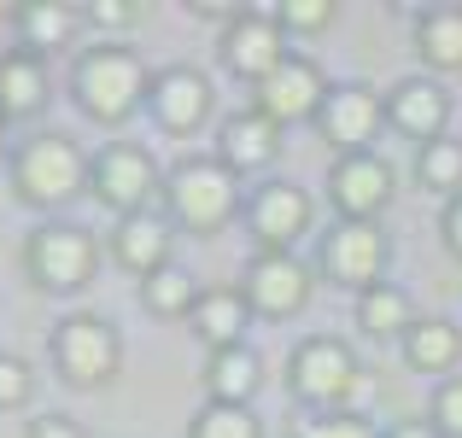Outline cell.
<instances>
[{"label":"cell","instance_id":"obj_14","mask_svg":"<svg viewBox=\"0 0 462 438\" xmlns=\"http://www.w3.org/2000/svg\"><path fill=\"white\" fill-rule=\"evenodd\" d=\"M217 112V88L199 65H158L147 88V117L164 135H199Z\"/></svg>","mask_w":462,"mask_h":438},{"label":"cell","instance_id":"obj_18","mask_svg":"<svg viewBox=\"0 0 462 438\" xmlns=\"http://www.w3.org/2000/svg\"><path fill=\"white\" fill-rule=\"evenodd\" d=\"M176 251V223H170L164 211H141V216H124V223L112 228V263L124 275H135V281H147V275H158Z\"/></svg>","mask_w":462,"mask_h":438},{"label":"cell","instance_id":"obj_5","mask_svg":"<svg viewBox=\"0 0 462 438\" xmlns=\"http://www.w3.org/2000/svg\"><path fill=\"white\" fill-rule=\"evenodd\" d=\"M47 362L70 392H106L117 380V369H124V327L100 310H77L53 327Z\"/></svg>","mask_w":462,"mask_h":438},{"label":"cell","instance_id":"obj_32","mask_svg":"<svg viewBox=\"0 0 462 438\" xmlns=\"http://www.w3.org/2000/svg\"><path fill=\"white\" fill-rule=\"evenodd\" d=\"M428 421L439 427L445 438H462V374H445L428 397Z\"/></svg>","mask_w":462,"mask_h":438},{"label":"cell","instance_id":"obj_29","mask_svg":"<svg viewBox=\"0 0 462 438\" xmlns=\"http://www.w3.org/2000/svg\"><path fill=\"white\" fill-rule=\"evenodd\" d=\"M275 18H282L287 41H293V35H322L328 23L339 18V6H334V0H282V6H275Z\"/></svg>","mask_w":462,"mask_h":438},{"label":"cell","instance_id":"obj_1","mask_svg":"<svg viewBox=\"0 0 462 438\" xmlns=\"http://www.w3.org/2000/svg\"><path fill=\"white\" fill-rule=\"evenodd\" d=\"M147 88H152V65L129 41L106 35V41L82 47L70 59V105L100 129H117L135 112H147Z\"/></svg>","mask_w":462,"mask_h":438},{"label":"cell","instance_id":"obj_31","mask_svg":"<svg viewBox=\"0 0 462 438\" xmlns=\"http://www.w3.org/2000/svg\"><path fill=\"white\" fill-rule=\"evenodd\" d=\"M35 397V362H23L18 351H0V409H23Z\"/></svg>","mask_w":462,"mask_h":438},{"label":"cell","instance_id":"obj_21","mask_svg":"<svg viewBox=\"0 0 462 438\" xmlns=\"http://www.w3.org/2000/svg\"><path fill=\"white\" fill-rule=\"evenodd\" d=\"M47 59L30 47H0V117L18 123V117H42L47 112Z\"/></svg>","mask_w":462,"mask_h":438},{"label":"cell","instance_id":"obj_23","mask_svg":"<svg viewBox=\"0 0 462 438\" xmlns=\"http://www.w3.org/2000/svg\"><path fill=\"white\" fill-rule=\"evenodd\" d=\"M398 351H404V362L416 374H451L462 362V327L451 315H416V327H410L404 339H398Z\"/></svg>","mask_w":462,"mask_h":438},{"label":"cell","instance_id":"obj_34","mask_svg":"<svg viewBox=\"0 0 462 438\" xmlns=\"http://www.w3.org/2000/svg\"><path fill=\"white\" fill-rule=\"evenodd\" d=\"M23 438H88V433H82V427H77L70 415H59V409H47V415H35L30 427H23Z\"/></svg>","mask_w":462,"mask_h":438},{"label":"cell","instance_id":"obj_4","mask_svg":"<svg viewBox=\"0 0 462 438\" xmlns=\"http://www.w3.org/2000/svg\"><path fill=\"white\" fill-rule=\"evenodd\" d=\"M6 176H12V193L30 211H65L77 193H88V158H82V146L70 135L42 129V135L18 141Z\"/></svg>","mask_w":462,"mask_h":438},{"label":"cell","instance_id":"obj_16","mask_svg":"<svg viewBox=\"0 0 462 438\" xmlns=\"http://www.w3.org/2000/svg\"><path fill=\"white\" fill-rule=\"evenodd\" d=\"M386 129L416 146L451 135V94L439 77H398L386 88Z\"/></svg>","mask_w":462,"mask_h":438},{"label":"cell","instance_id":"obj_11","mask_svg":"<svg viewBox=\"0 0 462 438\" xmlns=\"http://www.w3.org/2000/svg\"><path fill=\"white\" fill-rule=\"evenodd\" d=\"M240 223H246V234L258 240V251H293L316 223V199H310V187H299V181L270 176V181H258V187L246 193Z\"/></svg>","mask_w":462,"mask_h":438},{"label":"cell","instance_id":"obj_28","mask_svg":"<svg viewBox=\"0 0 462 438\" xmlns=\"http://www.w3.org/2000/svg\"><path fill=\"white\" fill-rule=\"evenodd\" d=\"M188 438H263V421L246 404H211L205 397L188 421Z\"/></svg>","mask_w":462,"mask_h":438},{"label":"cell","instance_id":"obj_3","mask_svg":"<svg viewBox=\"0 0 462 438\" xmlns=\"http://www.w3.org/2000/svg\"><path fill=\"white\" fill-rule=\"evenodd\" d=\"M240 211H246V199H240V176L217 152L176 158V164L164 169V216L176 223V234L211 240V234H223Z\"/></svg>","mask_w":462,"mask_h":438},{"label":"cell","instance_id":"obj_8","mask_svg":"<svg viewBox=\"0 0 462 438\" xmlns=\"http://www.w3.org/2000/svg\"><path fill=\"white\" fill-rule=\"evenodd\" d=\"M393 269V234L381 223H328L322 240H316V275L334 287H351V292H369L386 281Z\"/></svg>","mask_w":462,"mask_h":438},{"label":"cell","instance_id":"obj_30","mask_svg":"<svg viewBox=\"0 0 462 438\" xmlns=\"http://www.w3.org/2000/svg\"><path fill=\"white\" fill-rule=\"evenodd\" d=\"M293 438H381L374 433V421L369 415H305V421H293Z\"/></svg>","mask_w":462,"mask_h":438},{"label":"cell","instance_id":"obj_36","mask_svg":"<svg viewBox=\"0 0 462 438\" xmlns=\"http://www.w3.org/2000/svg\"><path fill=\"white\" fill-rule=\"evenodd\" d=\"M381 438H445L439 427H433V421L428 415H421V421H398V427H386Z\"/></svg>","mask_w":462,"mask_h":438},{"label":"cell","instance_id":"obj_15","mask_svg":"<svg viewBox=\"0 0 462 438\" xmlns=\"http://www.w3.org/2000/svg\"><path fill=\"white\" fill-rule=\"evenodd\" d=\"M328 70L316 65L310 53H287L282 65L270 70V77L252 88V105H258L263 117H275V123H316V112H322V100H328Z\"/></svg>","mask_w":462,"mask_h":438},{"label":"cell","instance_id":"obj_35","mask_svg":"<svg viewBox=\"0 0 462 438\" xmlns=\"http://www.w3.org/2000/svg\"><path fill=\"white\" fill-rule=\"evenodd\" d=\"M439 240H445V251L462 263V193L439 205Z\"/></svg>","mask_w":462,"mask_h":438},{"label":"cell","instance_id":"obj_33","mask_svg":"<svg viewBox=\"0 0 462 438\" xmlns=\"http://www.w3.org/2000/svg\"><path fill=\"white\" fill-rule=\"evenodd\" d=\"M82 23H94V30H135L141 6L135 0H88V6H82Z\"/></svg>","mask_w":462,"mask_h":438},{"label":"cell","instance_id":"obj_38","mask_svg":"<svg viewBox=\"0 0 462 438\" xmlns=\"http://www.w3.org/2000/svg\"><path fill=\"white\" fill-rule=\"evenodd\" d=\"M0 23H6V6H0Z\"/></svg>","mask_w":462,"mask_h":438},{"label":"cell","instance_id":"obj_10","mask_svg":"<svg viewBox=\"0 0 462 438\" xmlns=\"http://www.w3.org/2000/svg\"><path fill=\"white\" fill-rule=\"evenodd\" d=\"M240 292L258 322H293L316 298V263L299 251H252V263L240 269Z\"/></svg>","mask_w":462,"mask_h":438},{"label":"cell","instance_id":"obj_26","mask_svg":"<svg viewBox=\"0 0 462 438\" xmlns=\"http://www.w3.org/2000/svg\"><path fill=\"white\" fill-rule=\"evenodd\" d=\"M135 287H141V310L158 315V322H188L193 304H199V292H205L181 263H164L158 275H147V281H135Z\"/></svg>","mask_w":462,"mask_h":438},{"label":"cell","instance_id":"obj_25","mask_svg":"<svg viewBox=\"0 0 462 438\" xmlns=\"http://www.w3.org/2000/svg\"><path fill=\"white\" fill-rule=\"evenodd\" d=\"M351 315H357V327L369 339H404L410 327H416V304H410V292L398 287V281H381V287L357 292Z\"/></svg>","mask_w":462,"mask_h":438},{"label":"cell","instance_id":"obj_19","mask_svg":"<svg viewBox=\"0 0 462 438\" xmlns=\"http://www.w3.org/2000/svg\"><path fill=\"white\" fill-rule=\"evenodd\" d=\"M410 35H416V59L433 77H462V6L457 0L416 6L410 12Z\"/></svg>","mask_w":462,"mask_h":438},{"label":"cell","instance_id":"obj_24","mask_svg":"<svg viewBox=\"0 0 462 438\" xmlns=\"http://www.w3.org/2000/svg\"><path fill=\"white\" fill-rule=\"evenodd\" d=\"M12 23H18L30 53H53V47H70L82 30V6H65V0H23L18 12H12Z\"/></svg>","mask_w":462,"mask_h":438},{"label":"cell","instance_id":"obj_37","mask_svg":"<svg viewBox=\"0 0 462 438\" xmlns=\"http://www.w3.org/2000/svg\"><path fill=\"white\" fill-rule=\"evenodd\" d=\"M12 152H18V141H12V123L0 117V164H12Z\"/></svg>","mask_w":462,"mask_h":438},{"label":"cell","instance_id":"obj_22","mask_svg":"<svg viewBox=\"0 0 462 438\" xmlns=\"http://www.w3.org/2000/svg\"><path fill=\"white\" fill-rule=\"evenodd\" d=\"M205 397L211 404H246L263 392V357L258 345H228V351H205Z\"/></svg>","mask_w":462,"mask_h":438},{"label":"cell","instance_id":"obj_6","mask_svg":"<svg viewBox=\"0 0 462 438\" xmlns=\"http://www.w3.org/2000/svg\"><path fill=\"white\" fill-rule=\"evenodd\" d=\"M23 269H30V287L53 292V298H70L100 275V240L82 223H35L30 240H23Z\"/></svg>","mask_w":462,"mask_h":438},{"label":"cell","instance_id":"obj_27","mask_svg":"<svg viewBox=\"0 0 462 438\" xmlns=\"http://www.w3.org/2000/svg\"><path fill=\"white\" fill-rule=\"evenodd\" d=\"M416 181L439 199H457L462 193V141L457 135H439L428 146H416Z\"/></svg>","mask_w":462,"mask_h":438},{"label":"cell","instance_id":"obj_7","mask_svg":"<svg viewBox=\"0 0 462 438\" xmlns=\"http://www.w3.org/2000/svg\"><path fill=\"white\" fill-rule=\"evenodd\" d=\"M88 193L106 205V211L124 223V216L158 211L164 205V169H158L152 146L141 141H112L88 158Z\"/></svg>","mask_w":462,"mask_h":438},{"label":"cell","instance_id":"obj_13","mask_svg":"<svg viewBox=\"0 0 462 438\" xmlns=\"http://www.w3.org/2000/svg\"><path fill=\"white\" fill-rule=\"evenodd\" d=\"M386 129V94H374L369 82H334L316 112V135L328 141V152H374V135Z\"/></svg>","mask_w":462,"mask_h":438},{"label":"cell","instance_id":"obj_9","mask_svg":"<svg viewBox=\"0 0 462 438\" xmlns=\"http://www.w3.org/2000/svg\"><path fill=\"white\" fill-rule=\"evenodd\" d=\"M287 53H293V47H287V30H282V18H275L270 0L235 6V18L217 30V59H223V70L240 77V82H252V88H258Z\"/></svg>","mask_w":462,"mask_h":438},{"label":"cell","instance_id":"obj_2","mask_svg":"<svg viewBox=\"0 0 462 438\" xmlns=\"http://www.w3.org/2000/svg\"><path fill=\"white\" fill-rule=\"evenodd\" d=\"M287 397L305 415H363V404L374 397V380L363 374L351 339L339 333H305L287 351Z\"/></svg>","mask_w":462,"mask_h":438},{"label":"cell","instance_id":"obj_12","mask_svg":"<svg viewBox=\"0 0 462 438\" xmlns=\"http://www.w3.org/2000/svg\"><path fill=\"white\" fill-rule=\"evenodd\" d=\"M398 199V169L381 152H346L328 164V205L339 223H381Z\"/></svg>","mask_w":462,"mask_h":438},{"label":"cell","instance_id":"obj_20","mask_svg":"<svg viewBox=\"0 0 462 438\" xmlns=\"http://www.w3.org/2000/svg\"><path fill=\"white\" fill-rule=\"evenodd\" d=\"M258 322L246 304V292L240 287H205L199 304H193L188 315V333L199 339L205 351H228V345H246V327Z\"/></svg>","mask_w":462,"mask_h":438},{"label":"cell","instance_id":"obj_17","mask_svg":"<svg viewBox=\"0 0 462 438\" xmlns=\"http://www.w3.org/2000/svg\"><path fill=\"white\" fill-rule=\"evenodd\" d=\"M217 158H223L235 176H263V169L282 158V123L263 117L258 105H240L217 123Z\"/></svg>","mask_w":462,"mask_h":438}]
</instances>
